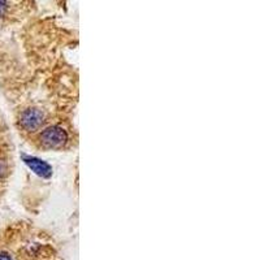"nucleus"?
Wrapping results in <instances>:
<instances>
[{"instance_id":"nucleus-1","label":"nucleus","mask_w":260,"mask_h":260,"mask_svg":"<svg viewBox=\"0 0 260 260\" xmlns=\"http://www.w3.org/2000/svg\"><path fill=\"white\" fill-rule=\"evenodd\" d=\"M39 139L45 147L58 148L68 142V134L63 127L50 126L40 133Z\"/></svg>"},{"instance_id":"nucleus-2","label":"nucleus","mask_w":260,"mask_h":260,"mask_svg":"<svg viewBox=\"0 0 260 260\" xmlns=\"http://www.w3.org/2000/svg\"><path fill=\"white\" fill-rule=\"evenodd\" d=\"M45 121V113L38 108H29L21 113L20 124L27 132H34L42 126Z\"/></svg>"},{"instance_id":"nucleus-3","label":"nucleus","mask_w":260,"mask_h":260,"mask_svg":"<svg viewBox=\"0 0 260 260\" xmlns=\"http://www.w3.org/2000/svg\"><path fill=\"white\" fill-rule=\"evenodd\" d=\"M25 160H26L27 165L31 168V170H34L36 175L42 176V177H50V176H51V166L46 163V161L39 160V159H36V157H26Z\"/></svg>"},{"instance_id":"nucleus-5","label":"nucleus","mask_w":260,"mask_h":260,"mask_svg":"<svg viewBox=\"0 0 260 260\" xmlns=\"http://www.w3.org/2000/svg\"><path fill=\"white\" fill-rule=\"evenodd\" d=\"M0 260H13L11 257V255H8L7 252H0Z\"/></svg>"},{"instance_id":"nucleus-6","label":"nucleus","mask_w":260,"mask_h":260,"mask_svg":"<svg viewBox=\"0 0 260 260\" xmlns=\"http://www.w3.org/2000/svg\"><path fill=\"white\" fill-rule=\"evenodd\" d=\"M4 170H6V164H4L3 161H0V175L4 173Z\"/></svg>"},{"instance_id":"nucleus-4","label":"nucleus","mask_w":260,"mask_h":260,"mask_svg":"<svg viewBox=\"0 0 260 260\" xmlns=\"http://www.w3.org/2000/svg\"><path fill=\"white\" fill-rule=\"evenodd\" d=\"M7 12V3L4 2H0V17L4 16V13Z\"/></svg>"}]
</instances>
